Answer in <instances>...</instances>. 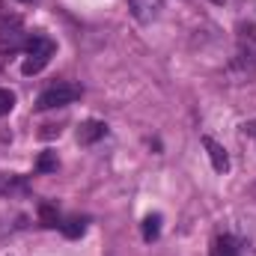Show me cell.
Segmentation results:
<instances>
[{
	"label": "cell",
	"instance_id": "6da1fadb",
	"mask_svg": "<svg viewBox=\"0 0 256 256\" xmlns=\"http://www.w3.org/2000/svg\"><path fill=\"white\" fill-rule=\"evenodd\" d=\"M27 60L21 63V72L24 74H36V72H42L48 60L54 57V51H57V45L48 39V36H30L27 39Z\"/></svg>",
	"mask_w": 256,
	"mask_h": 256
},
{
	"label": "cell",
	"instance_id": "7a4b0ae2",
	"mask_svg": "<svg viewBox=\"0 0 256 256\" xmlns=\"http://www.w3.org/2000/svg\"><path fill=\"white\" fill-rule=\"evenodd\" d=\"M80 96V90L78 86H72V84H54V86H48L42 96H39V102H36V108L39 110H51V108H66V104H72L74 98Z\"/></svg>",
	"mask_w": 256,
	"mask_h": 256
},
{
	"label": "cell",
	"instance_id": "3957f363",
	"mask_svg": "<svg viewBox=\"0 0 256 256\" xmlns=\"http://www.w3.org/2000/svg\"><path fill=\"white\" fill-rule=\"evenodd\" d=\"M238 57L256 66V27H238Z\"/></svg>",
	"mask_w": 256,
	"mask_h": 256
},
{
	"label": "cell",
	"instance_id": "277c9868",
	"mask_svg": "<svg viewBox=\"0 0 256 256\" xmlns=\"http://www.w3.org/2000/svg\"><path fill=\"white\" fill-rule=\"evenodd\" d=\"M202 146H206V152H208V158H212V167H214L218 173H226V170H230V155H226V149H224L218 140H212V137H202Z\"/></svg>",
	"mask_w": 256,
	"mask_h": 256
},
{
	"label": "cell",
	"instance_id": "5b68a950",
	"mask_svg": "<svg viewBox=\"0 0 256 256\" xmlns=\"http://www.w3.org/2000/svg\"><path fill=\"white\" fill-rule=\"evenodd\" d=\"M128 6H131V15H134L137 21L149 24V21L158 15V9L164 6V0H128Z\"/></svg>",
	"mask_w": 256,
	"mask_h": 256
},
{
	"label": "cell",
	"instance_id": "8992f818",
	"mask_svg": "<svg viewBox=\"0 0 256 256\" xmlns=\"http://www.w3.org/2000/svg\"><path fill=\"white\" fill-rule=\"evenodd\" d=\"M104 131H108L104 122H98V120H86L84 126L78 128V140H80L84 146H90V143H96L98 137H104Z\"/></svg>",
	"mask_w": 256,
	"mask_h": 256
},
{
	"label": "cell",
	"instance_id": "52a82bcc",
	"mask_svg": "<svg viewBox=\"0 0 256 256\" xmlns=\"http://www.w3.org/2000/svg\"><path fill=\"white\" fill-rule=\"evenodd\" d=\"M0 194L12 196V194H27V179L15 176V173H0Z\"/></svg>",
	"mask_w": 256,
	"mask_h": 256
},
{
	"label": "cell",
	"instance_id": "ba28073f",
	"mask_svg": "<svg viewBox=\"0 0 256 256\" xmlns=\"http://www.w3.org/2000/svg\"><path fill=\"white\" fill-rule=\"evenodd\" d=\"M212 256H238V248H236V242L230 236H220V238H214Z\"/></svg>",
	"mask_w": 256,
	"mask_h": 256
},
{
	"label": "cell",
	"instance_id": "9c48e42d",
	"mask_svg": "<svg viewBox=\"0 0 256 256\" xmlns=\"http://www.w3.org/2000/svg\"><path fill=\"white\" fill-rule=\"evenodd\" d=\"M60 230H63L66 238H80V236H84V230H86V224H84L80 218H72V220L60 224Z\"/></svg>",
	"mask_w": 256,
	"mask_h": 256
},
{
	"label": "cell",
	"instance_id": "30bf717a",
	"mask_svg": "<svg viewBox=\"0 0 256 256\" xmlns=\"http://www.w3.org/2000/svg\"><path fill=\"white\" fill-rule=\"evenodd\" d=\"M158 232H161V218H158V214H149V218L143 220V238H146V242H155Z\"/></svg>",
	"mask_w": 256,
	"mask_h": 256
},
{
	"label": "cell",
	"instance_id": "8fae6325",
	"mask_svg": "<svg viewBox=\"0 0 256 256\" xmlns=\"http://www.w3.org/2000/svg\"><path fill=\"white\" fill-rule=\"evenodd\" d=\"M39 220H42V226H60V220H57V208L48 206V202L39 206Z\"/></svg>",
	"mask_w": 256,
	"mask_h": 256
},
{
	"label": "cell",
	"instance_id": "7c38bea8",
	"mask_svg": "<svg viewBox=\"0 0 256 256\" xmlns=\"http://www.w3.org/2000/svg\"><path fill=\"white\" fill-rule=\"evenodd\" d=\"M36 170H39V173H54V170H57V155H54V152H42L39 161H36Z\"/></svg>",
	"mask_w": 256,
	"mask_h": 256
},
{
	"label": "cell",
	"instance_id": "4fadbf2b",
	"mask_svg": "<svg viewBox=\"0 0 256 256\" xmlns=\"http://www.w3.org/2000/svg\"><path fill=\"white\" fill-rule=\"evenodd\" d=\"M12 104H15V96L9 90H0V116H6L12 110Z\"/></svg>",
	"mask_w": 256,
	"mask_h": 256
},
{
	"label": "cell",
	"instance_id": "5bb4252c",
	"mask_svg": "<svg viewBox=\"0 0 256 256\" xmlns=\"http://www.w3.org/2000/svg\"><path fill=\"white\" fill-rule=\"evenodd\" d=\"M244 134H248V137H254V140H256V120H254V122H248V126H244Z\"/></svg>",
	"mask_w": 256,
	"mask_h": 256
}]
</instances>
